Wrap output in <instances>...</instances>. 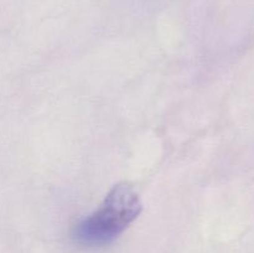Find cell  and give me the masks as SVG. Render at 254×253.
<instances>
[{
  "instance_id": "1",
  "label": "cell",
  "mask_w": 254,
  "mask_h": 253,
  "mask_svg": "<svg viewBox=\"0 0 254 253\" xmlns=\"http://www.w3.org/2000/svg\"><path fill=\"white\" fill-rule=\"evenodd\" d=\"M141 211L138 193L128 184H118L92 215L73 230V240L86 247L108 245L118 238Z\"/></svg>"
}]
</instances>
